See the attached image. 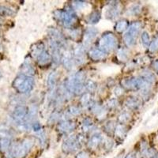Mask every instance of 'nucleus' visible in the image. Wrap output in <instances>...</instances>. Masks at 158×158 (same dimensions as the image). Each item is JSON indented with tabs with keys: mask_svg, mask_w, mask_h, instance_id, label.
Listing matches in <instances>:
<instances>
[{
	"mask_svg": "<svg viewBox=\"0 0 158 158\" xmlns=\"http://www.w3.org/2000/svg\"><path fill=\"white\" fill-rule=\"evenodd\" d=\"M34 79L30 76L20 74L13 82V87L21 94L29 93L34 87Z\"/></svg>",
	"mask_w": 158,
	"mask_h": 158,
	"instance_id": "nucleus-1",
	"label": "nucleus"
},
{
	"mask_svg": "<svg viewBox=\"0 0 158 158\" xmlns=\"http://www.w3.org/2000/svg\"><path fill=\"white\" fill-rule=\"evenodd\" d=\"M118 45V40L112 33H107L100 39L98 42V49L102 52H109L115 49Z\"/></svg>",
	"mask_w": 158,
	"mask_h": 158,
	"instance_id": "nucleus-2",
	"label": "nucleus"
},
{
	"mask_svg": "<svg viewBox=\"0 0 158 158\" xmlns=\"http://www.w3.org/2000/svg\"><path fill=\"white\" fill-rule=\"evenodd\" d=\"M141 27H142V24L138 22H134L130 25V27L128 28L126 33L123 36L124 41L128 47H131L135 44Z\"/></svg>",
	"mask_w": 158,
	"mask_h": 158,
	"instance_id": "nucleus-3",
	"label": "nucleus"
},
{
	"mask_svg": "<svg viewBox=\"0 0 158 158\" xmlns=\"http://www.w3.org/2000/svg\"><path fill=\"white\" fill-rule=\"evenodd\" d=\"M34 141L32 139H25L21 143L18 144L12 149V155L15 158H22L29 153L33 146Z\"/></svg>",
	"mask_w": 158,
	"mask_h": 158,
	"instance_id": "nucleus-4",
	"label": "nucleus"
},
{
	"mask_svg": "<svg viewBox=\"0 0 158 158\" xmlns=\"http://www.w3.org/2000/svg\"><path fill=\"white\" fill-rule=\"evenodd\" d=\"M149 83L146 82L142 77H133L127 79L123 81V85L130 89H146Z\"/></svg>",
	"mask_w": 158,
	"mask_h": 158,
	"instance_id": "nucleus-5",
	"label": "nucleus"
},
{
	"mask_svg": "<svg viewBox=\"0 0 158 158\" xmlns=\"http://www.w3.org/2000/svg\"><path fill=\"white\" fill-rule=\"evenodd\" d=\"M55 15L56 18L63 22L66 27L71 26L76 19L75 15L69 10H57L55 13Z\"/></svg>",
	"mask_w": 158,
	"mask_h": 158,
	"instance_id": "nucleus-6",
	"label": "nucleus"
},
{
	"mask_svg": "<svg viewBox=\"0 0 158 158\" xmlns=\"http://www.w3.org/2000/svg\"><path fill=\"white\" fill-rule=\"evenodd\" d=\"M79 146L80 144H79V141L77 137L71 136L69 137L64 142L63 145V149L66 153H71L77 149Z\"/></svg>",
	"mask_w": 158,
	"mask_h": 158,
	"instance_id": "nucleus-7",
	"label": "nucleus"
},
{
	"mask_svg": "<svg viewBox=\"0 0 158 158\" xmlns=\"http://www.w3.org/2000/svg\"><path fill=\"white\" fill-rule=\"evenodd\" d=\"M27 115V108L25 106H18L15 108L13 116L16 120H22Z\"/></svg>",
	"mask_w": 158,
	"mask_h": 158,
	"instance_id": "nucleus-8",
	"label": "nucleus"
},
{
	"mask_svg": "<svg viewBox=\"0 0 158 158\" xmlns=\"http://www.w3.org/2000/svg\"><path fill=\"white\" fill-rule=\"evenodd\" d=\"M89 55V57L91 58V59H93L94 61H101V60H103L106 58V53L98 48L90 51Z\"/></svg>",
	"mask_w": 158,
	"mask_h": 158,
	"instance_id": "nucleus-9",
	"label": "nucleus"
},
{
	"mask_svg": "<svg viewBox=\"0 0 158 158\" xmlns=\"http://www.w3.org/2000/svg\"><path fill=\"white\" fill-rule=\"evenodd\" d=\"M51 61V56L47 51H44L37 57V62L40 66H45L48 64Z\"/></svg>",
	"mask_w": 158,
	"mask_h": 158,
	"instance_id": "nucleus-10",
	"label": "nucleus"
},
{
	"mask_svg": "<svg viewBox=\"0 0 158 158\" xmlns=\"http://www.w3.org/2000/svg\"><path fill=\"white\" fill-rule=\"evenodd\" d=\"M101 142V135H94L91 138L88 143V146L90 149H96L99 146L100 142Z\"/></svg>",
	"mask_w": 158,
	"mask_h": 158,
	"instance_id": "nucleus-11",
	"label": "nucleus"
},
{
	"mask_svg": "<svg viewBox=\"0 0 158 158\" xmlns=\"http://www.w3.org/2000/svg\"><path fill=\"white\" fill-rule=\"evenodd\" d=\"M97 35V30L94 28H89L85 35V43H90Z\"/></svg>",
	"mask_w": 158,
	"mask_h": 158,
	"instance_id": "nucleus-12",
	"label": "nucleus"
},
{
	"mask_svg": "<svg viewBox=\"0 0 158 158\" xmlns=\"http://www.w3.org/2000/svg\"><path fill=\"white\" fill-rule=\"evenodd\" d=\"M10 139L6 137L0 138V151L1 152H6L10 147Z\"/></svg>",
	"mask_w": 158,
	"mask_h": 158,
	"instance_id": "nucleus-13",
	"label": "nucleus"
},
{
	"mask_svg": "<svg viewBox=\"0 0 158 158\" xmlns=\"http://www.w3.org/2000/svg\"><path fill=\"white\" fill-rule=\"evenodd\" d=\"M128 27V22L126 20H121L119 22H118L115 25V30L118 32H123V31L126 30Z\"/></svg>",
	"mask_w": 158,
	"mask_h": 158,
	"instance_id": "nucleus-14",
	"label": "nucleus"
},
{
	"mask_svg": "<svg viewBox=\"0 0 158 158\" xmlns=\"http://www.w3.org/2000/svg\"><path fill=\"white\" fill-rule=\"evenodd\" d=\"M100 18H101V15L98 11H94V12L92 13V15L89 17V22L91 24H96L100 21Z\"/></svg>",
	"mask_w": 158,
	"mask_h": 158,
	"instance_id": "nucleus-15",
	"label": "nucleus"
},
{
	"mask_svg": "<svg viewBox=\"0 0 158 158\" xmlns=\"http://www.w3.org/2000/svg\"><path fill=\"white\" fill-rule=\"evenodd\" d=\"M59 128H60V131H62L63 132L67 133L69 131H72V129L74 128V125L69 122H63L60 124Z\"/></svg>",
	"mask_w": 158,
	"mask_h": 158,
	"instance_id": "nucleus-16",
	"label": "nucleus"
},
{
	"mask_svg": "<svg viewBox=\"0 0 158 158\" xmlns=\"http://www.w3.org/2000/svg\"><path fill=\"white\" fill-rule=\"evenodd\" d=\"M44 44L41 43L36 44V48H32V55H33L34 56H36V57H38V56H39L42 52H44Z\"/></svg>",
	"mask_w": 158,
	"mask_h": 158,
	"instance_id": "nucleus-17",
	"label": "nucleus"
},
{
	"mask_svg": "<svg viewBox=\"0 0 158 158\" xmlns=\"http://www.w3.org/2000/svg\"><path fill=\"white\" fill-rule=\"evenodd\" d=\"M142 78H143L146 82L149 83V84H151V83H153V81H155L154 75H153L152 73L148 71L144 72L143 74H142Z\"/></svg>",
	"mask_w": 158,
	"mask_h": 158,
	"instance_id": "nucleus-18",
	"label": "nucleus"
},
{
	"mask_svg": "<svg viewBox=\"0 0 158 158\" xmlns=\"http://www.w3.org/2000/svg\"><path fill=\"white\" fill-rule=\"evenodd\" d=\"M12 15H14L12 10L4 6H0V16H11Z\"/></svg>",
	"mask_w": 158,
	"mask_h": 158,
	"instance_id": "nucleus-19",
	"label": "nucleus"
},
{
	"mask_svg": "<svg viewBox=\"0 0 158 158\" xmlns=\"http://www.w3.org/2000/svg\"><path fill=\"white\" fill-rule=\"evenodd\" d=\"M118 15V9L117 6H111L109 9L107 10V17H110V18H115Z\"/></svg>",
	"mask_w": 158,
	"mask_h": 158,
	"instance_id": "nucleus-20",
	"label": "nucleus"
},
{
	"mask_svg": "<svg viewBox=\"0 0 158 158\" xmlns=\"http://www.w3.org/2000/svg\"><path fill=\"white\" fill-rule=\"evenodd\" d=\"M142 44L145 47H148L150 44V39H149V36L148 34V32H144L142 35Z\"/></svg>",
	"mask_w": 158,
	"mask_h": 158,
	"instance_id": "nucleus-21",
	"label": "nucleus"
},
{
	"mask_svg": "<svg viewBox=\"0 0 158 158\" xmlns=\"http://www.w3.org/2000/svg\"><path fill=\"white\" fill-rule=\"evenodd\" d=\"M127 105L130 107V108H135L139 105V101L137 100V99H130L128 100L127 101Z\"/></svg>",
	"mask_w": 158,
	"mask_h": 158,
	"instance_id": "nucleus-22",
	"label": "nucleus"
},
{
	"mask_svg": "<svg viewBox=\"0 0 158 158\" xmlns=\"http://www.w3.org/2000/svg\"><path fill=\"white\" fill-rule=\"evenodd\" d=\"M149 50H150V52H156V51L158 50V38L154 40L150 44Z\"/></svg>",
	"mask_w": 158,
	"mask_h": 158,
	"instance_id": "nucleus-23",
	"label": "nucleus"
},
{
	"mask_svg": "<svg viewBox=\"0 0 158 158\" xmlns=\"http://www.w3.org/2000/svg\"><path fill=\"white\" fill-rule=\"evenodd\" d=\"M56 81V74H55V73H52V74L49 76V79H48L49 85H50V86H54Z\"/></svg>",
	"mask_w": 158,
	"mask_h": 158,
	"instance_id": "nucleus-24",
	"label": "nucleus"
},
{
	"mask_svg": "<svg viewBox=\"0 0 158 158\" xmlns=\"http://www.w3.org/2000/svg\"><path fill=\"white\" fill-rule=\"evenodd\" d=\"M76 158H89V156L88 153L85 152H81L77 155Z\"/></svg>",
	"mask_w": 158,
	"mask_h": 158,
	"instance_id": "nucleus-25",
	"label": "nucleus"
},
{
	"mask_svg": "<svg viewBox=\"0 0 158 158\" xmlns=\"http://www.w3.org/2000/svg\"><path fill=\"white\" fill-rule=\"evenodd\" d=\"M33 127H34V131H39V130H40V125L39 123H36Z\"/></svg>",
	"mask_w": 158,
	"mask_h": 158,
	"instance_id": "nucleus-26",
	"label": "nucleus"
},
{
	"mask_svg": "<svg viewBox=\"0 0 158 158\" xmlns=\"http://www.w3.org/2000/svg\"><path fill=\"white\" fill-rule=\"evenodd\" d=\"M125 158H136V157H135V155L133 153H129V154L127 155L126 157Z\"/></svg>",
	"mask_w": 158,
	"mask_h": 158,
	"instance_id": "nucleus-27",
	"label": "nucleus"
},
{
	"mask_svg": "<svg viewBox=\"0 0 158 158\" xmlns=\"http://www.w3.org/2000/svg\"><path fill=\"white\" fill-rule=\"evenodd\" d=\"M153 66H154V68L156 69V71L158 72V60H156V61L154 62V63H153Z\"/></svg>",
	"mask_w": 158,
	"mask_h": 158,
	"instance_id": "nucleus-28",
	"label": "nucleus"
}]
</instances>
